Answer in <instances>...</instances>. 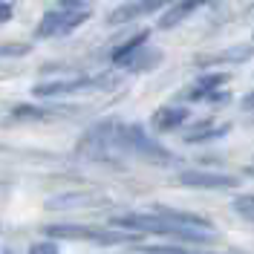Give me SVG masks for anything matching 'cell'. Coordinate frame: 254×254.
Here are the masks:
<instances>
[{
	"instance_id": "6da1fadb",
	"label": "cell",
	"mask_w": 254,
	"mask_h": 254,
	"mask_svg": "<svg viewBox=\"0 0 254 254\" xmlns=\"http://www.w3.org/2000/svg\"><path fill=\"white\" fill-rule=\"evenodd\" d=\"M113 228H127L130 234L139 231V234H156V237H174V240H185V243H214L217 234L211 228H190V225H176V222L165 220L162 214H125V217H116L110 222Z\"/></svg>"
},
{
	"instance_id": "7a4b0ae2",
	"label": "cell",
	"mask_w": 254,
	"mask_h": 254,
	"mask_svg": "<svg viewBox=\"0 0 254 254\" xmlns=\"http://www.w3.org/2000/svg\"><path fill=\"white\" fill-rule=\"evenodd\" d=\"M116 147L144 159L150 165H171L174 153L168 147H162L156 139H150L139 125H116Z\"/></svg>"
},
{
	"instance_id": "3957f363",
	"label": "cell",
	"mask_w": 254,
	"mask_h": 254,
	"mask_svg": "<svg viewBox=\"0 0 254 254\" xmlns=\"http://www.w3.org/2000/svg\"><path fill=\"white\" fill-rule=\"evenodd\" d=\"M49 237L61 240H93V243H127L133 240V234H127L122 228H93V225H47Z\"/></svg>"
},
{
	"instance_id": "277c9868",
	"label": "cell",
	"mask_w": 254,
	"mask_h": 254,
	"mask_svg": "<svg viewBox=\"0 0 254 254\" xmlns=\"http://www.w3.org/2000/svg\"><path fill=\"white\" fill-rule=\"evenodd\" d=\"M90 17V9H58V12H47L44 20L38 23L35 38H52V35H61V32H72L75 26H81L84 20Z\"/></svg>"
},
{
	"instance_id": "5b68a950",
	"label": "cell",
	"mask_w": 254,
	"mask_h": 254,
	"mask_svg": "<svg viewBox=\"0 0 254 254\" xmlns=\"http://www.w3.org/2000/svg\"><path fill=\"white\" fill-rule=\"evenodd\" d=\"M116 78L101 75V78H66V81H47L38 84L32 93L35 95H58V93H75V90H90V87H113Z\"/></svg>"
},
{
	"instance_id": "8992f818",
	"label": "cell",
	"mask_w": 254,
	"mask_h": 254,
	"mask_svg": "<svg viewBox=\"0 0 254 254\" xmlns=\"http://www.w3.org/2000/svg\"><path fill=\"white\" fill-rule=\"evenodd\" d=\"M168 3L171 0H133V3H125V6H119L110 15V23L119 26V23H127V20H139V17L162 9V6H168Z\"/></svg>"
},
{
	"instance_id": "52a82bcc",
	"label": "cell",
	"mask_w": 254,
	"mask_h": 254,
	"mask_svg": "<svg viewBox=\"0 0 254 254\" xmlns=\"http://www.w3.org/2000/svg\"><path fill=\"white\" fill-rule=\"evenodd\" d=\"M179 182H182V185H188V188H214V190L234 188V185H237V179H234V176L202 174V171H185V174H179Z\"/></svg>"
},
{
	"instance_id": "ba28073f",
	"label": "cell",
	"mask_w": 254,
	"mask_h": 254,
	"mask_svg": "<svg viewBox=\"0 0 254 254\" xmlns=\"http://www.w3.org/2000/svg\"><path fill=\"white\" fill-rule=\"evenodd\" d=\"M228 81V75H222V72H214V75H202V78L196 81V84H190L185 98H225V93H217V87H222Z\"/></svg>"
},
{
	"instance_id": "9c48e42d",
	"label": "cell",
	"mask_w": 254,
	"mask_h": 254,
	"mask_svg": "<svg viewBox=\"0 0 254 254\" xmlns=\"http://www.w3.org/2000/svg\"><path fill=\"white\" fill-rule=\"evenodd\" d=\"M205 3H211V0H179L171 12H165V15H162L159 26H162V29H174L176 23H182L185 17L193 15V12H196L199 6H205Z\"/></svg>"
},
{
	"instance_id": "30bf717a",
	"label": "cell",
	"mask_w": 254,
	"mask_h": 254,
	"mask_svg": "<svg viewBox=\"0 0 254 254\" xmlns=\"http://www.w3.org/2000/svg\"><path fill=\"white\" fill-rule=\"evenodd\" d=\"M185 119H188V110H182V107H162L153 116V127L159 133H168V130H176L179 125H185Z\"/></svg>"
},
{
	"instance_id": "8fae6325",
	"label": "cell",
	"mask_w": 254,
	"mask_h": 254,
	"mask_svg": "<svg viewBox=\"0 0 254 254\" xmlns=\"http://www.w3.org/2000/svg\"><path fill=\"white\" fill-rule=\"evenodd\" d=\"M144 41H147V32H139L133 41H127L122 49L113 52V64H116V66H133V58H136V52L142 49Z\"/></svg>"
},
{
	"instance_id": "7c38bea8",
	"label": "cell",
	"mask_w": 254,
	"mask_h": 254,
	"mask_svg": "<svg viewBox=\"0 0 254 254\" xmlns=\"http://www.w3.org/2000/svg\"><path fill=\"white\" fill-rule=\"evenodd\" d=\"M254 58V47H240V49H228V52H217L211 58H202V64H240Z\"/></svg>"
},
{
	"instance_id": "4fadbf2b",
	"label": "cell",
	"mask_w": 254,
	"mask_h": 254,
	"mask_svg": "<svg viewBox=\"0 0 254 254\" xmlns=\"http://www.w3.org/2000/svg\"><path fill=\"white\" fill-rule=\"evenodd\" d=\"M225 133H228V125L214 127L211 122H205V125L188 130V133H185V142H205V139H217V136H225Z\"/></svg>"
},
{
	"instance_id": "5bb4252c",
	"label": "cell",
	"mask_w": 254,
	"mask_h": 254,
	"mask_svg": "<svg viewBox=\"0 0 254 254\" xmlns=\"http://www.w3.org/2000/svg\"><path fill=\"white\" fill-rule=\"evenodd\" d=\"M234 211H237L246 222H252L254 225V193H243V196H237V199H234Z\"/></svg>"
},
{
	"instance_id": "9a60e30c",
	"label": "cell",
	"mask_w": 254,
	"mask_h": 254,
	"mask_svg": "<svg viewBox=\"0 0 254 254\" xmlns=\"http://www.w3.org/2000/svg\"><path fill=\"white\" fill-rule=\"evenodd\" d=\"M29 254H58V249H55V243H35Z\"/></svg>"
},
{
	"instance_id": "2e32d148",
	"label": "cell",
	"mask_w": 254,
	"mask_h": 254,
	"mask_svg": "<svg viewBox=\"0 0 254 254\" xmlns=\"http://www.w3.org/2000/svg\"><path fill=\"white\" fill-rule=\"evenodd\" d=\"M29 47H0V55H26Z\"/></svg>"
},
{
	"instance_id": "e0dca14e",
	"label": "cell",
	"mask_w": 254,
	"mask_h": 254,
	"mask_svg": "<svg viewBox=\"0 0 254 254\" xmlns=\"http://www.w3.org/2000/svg\"><path fill=\"white\" fill-rule=\"evenodd\" d=\"M240 107H243V110H249V113H254V93L246 95V98L240 101Z\"/></svg>"
},
{
	"instance_id": "ac0fdd59",
	"label": "cell",
	"mask_w": 254,
	"mask_h": 254,
	"mask_svg": "<svg viewBox=\"0 0 254 254\" xmlns=\"http://www.w3.org/2000/svg\"><path fill=\"white\" fill-rule=\"evenodd\" d=\"M12 17V9H9V3H0V23L3 20H9Z\"/></svg>"
},
{
	"instance_id": "d6986e66",
	"label": "cell",
	"mask_w": 254,
	"mask_h": 254,
	"mask_svg": "<svg viewBox=\"0 0 254 254\" xmlns=\"http://www.w3.org/2000/svg\"><path fill=\"white\" fill-rule=\"evenodd\" d=\"M81 3H84V0H61V6H64V9H78Z\"/></svg>"
},
{
	"instance_id": "ffe728a7",
	"label": "cell",
	"mask_w": 254,
	"mask_h": 254,
	"mask_svg": "<svg viewBox=\"0 0 254 254\" xmlns=\"http://www.w3.org/2000/svg\"><path fill=\"white\" fill-rule=\"evenodd\" d=\"M249 174H252V176H254V168H249Z\"/></svg>"
}]
</instances>
